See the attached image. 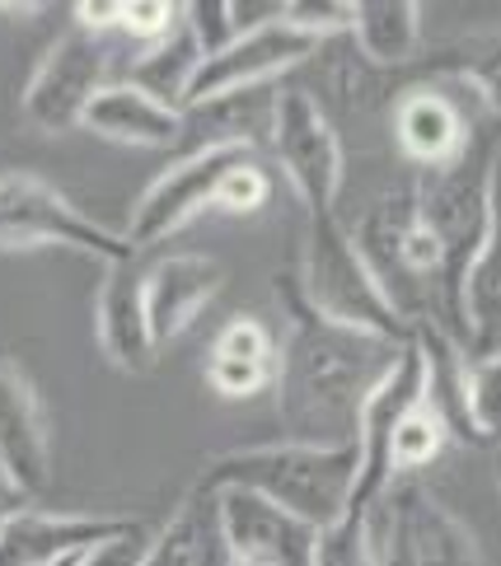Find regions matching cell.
<instances>
[{
  "label": "cell",
  "mask_w": 501,
  "mask_h": 566,
  "mask_svg": "<svg viewBox=\"0 0 501 566\" xmlns=\"http://www.w3.org/2000/svg\"><path fill=\"white\" fill-rule=\"evenodd\" d=\"M446 440H450V431H446V421L436 417V408L422 398L417 408L404 417V427H398V436H394V444H389V478H408V473H417V469H427V463L446 450Z\"/></svg>",
  "instance_id": "22"
},
{
  "label": "cell",
  "mask_w": 501,
  "mask_h": 566,
  "mask_svg": "<svg viewBox=\"0 0 501 566\" xmlns=\"http://www.w3.org/2000/svg\"><path fill=\"white\" fill-rule=\"evenodd\" d=\"M0 14H43L38 0H0Z\"/></svg>",
  "instance_id": "33"
},
{
  "label": "cell",
  "mask_w": 501,
  "mask_h": 566,
  "mask_svg": "<svg viewBox=\"0 0 501 566\" xmlns=\"http://www.w3.org/2000/svg\"><path fill=\"white\" fill-rule=\"evenodd\" d=\"M0 469L14 478L24 496L43 492L52 469L43 402H38L33 379L10 356H0Z\"/></svg>",
  "instance_id": "14"
},
{
  "label": "cell",
  "mask_w": 501,
  "mask_h": 566,
  "mask_svg": "<svg viewBox=\"0 0 501 566\" xmlns=\"http://www.w3.org/2000/svg\"><path fill=\"white\" fill-rule=\"evenodd\" d=\"M249 159H258L253 140H244V136H220V140H211V146L184 155L178 165H169L146 188V197L136 201L127 244L136 253L150 249V244H165V239L174 230H184L192 216H202L207 207H216L226 174H234L239 165H249Z\"/></svg>",
  "instance_id": "7"
},
{
  "label": "cell",
  "mask_w": 501,
  "mask_h": 566,
  "mask_svg": "<svg viewBox=\"0 0 501 566\" xmlns=\"http://www.w3.org/2000/svg\"><path fill=\"white\" fill-rule=\"evenodd\" d=\"M497 384H501V366L497 356L483 360H465V421L473 440H492L501 427V402H497Z\"/></svg>",
  "instance_id": "24"
},
{
  "label": "cell",
  "mask_w": 501,
  "mask_h": 566,
  "mask_svg": "<svg viewBox=\"0 0 501 566\" xmlns=\"http://www.w3.org/2000/svg\"><path fill=\"white\" fill-rule=\"evenodd\" d=\"M370 66H408L422 43V6L417 0H356L352 29Z\"/></svg>",
  "instance_id": "20"
},
{
  "label": "cell",
  "mask_w": 501,
  "mask_h": 566,
  "mask_svg": "<svg viewBox=\"0 0 501 566\" xmlns=\"http://www.w3.org/2000/svg\"><path fill=\"white\" fill-rule=\"evenodd\" d=\"M366 524L379 566H483L473 530L417 478H394L366 511Z\"/></svg>",
  "instance_id": "5"
},
{
  "label": "cell",
  "mask_w": 501,
  "mask_h": 566,
  "mask_svg": "<svg viewBox=\"0 0 501 566\" xmlns=\"http://www.w3.org/2000/svg\"><path fill=\"white\" fill-rule=\"evenodd\" d=\"M276 379V342L263 318L234 314L226 328L216 333L207 384L220 398H253Z\"/></svg>",
  "instance_id": "18"
},
{
  "label": "cell",
  "mask_w": 501,
  "mask_h": 566,
  "mask_svg": "<svg viewBox=\"0 0 501 566\" xmlns=\"http://www.w3.org/2000/svg\"><path fill=\"white\" fill-rule=\"evenodd\" d=\"M202 488H244L263 501L282 505L295 520L328 530L347 515L356 488V444H305V440H276L258 450H230L207 463Z\"/></svg>",
  "instance_id": "2"
},
{
  "label": "cell",
  "mask_w": 501,
  "mask_h": 566,
  "mask_svg": "<svg viewBox=\"0 0 501 566\" xmlns=\"http://www.w3.org/2000/svg\"><path fill=\"white\" fill-rule=\"evenodd\" d=\"M268 192H272V188H268L263 159H249V165H239L234 174H226L216 207H220V211H230V216H253V211L268 201Z\"/></svg>",
  "instance_id": "28"
},
{
  "label": "cell",
  "mask_w": 501,
  "mask_h": 566,
  "mask_svg": "<svg viewBox=\"0 0 501 566\" xmlns=\"http://www.w3.org/2000/svg\"><path fill=\"white\" fill-rule=\"evenodd\" d=\"M75 29L108 38L117 33V0H80L75 6Z\"/></svg>",
  "instance_id": "31"
},
{
  "label": "cell",
  "mask_w": 501,
  "mask_h": 566,
  "mask_svg": "<svg viewBox=\"0 0 501 566\" xmlns=\"http://www.w3.org/2000/svg\"><path fill=\"white\" fill-rule=\"evenodd\" d=\"M497 132V90L473 71H436L398 94L394 140L422 174L446 169Z\"/></svg>",
  "instance_id": "3"
},
{
  "label": "cell",
  "mask_w": 501,
  "mask_h": 566,
  "mask_svg": "<svg viewBox=\"0 0 501 566\" xmlns=\"http://www.w3.org/2000/svg\"><path fill=\"white\" fill-rule=\"evenodd\" d=\"M33 244H62V249L108 262V268L136 262V249L127 244V234H113L85 211H75L43 178L10 174V178H0V249H33Z\"/></svg>",
  "instance_id": "6"
},
{
  "label": "cell",
  "mask_w": 501,
  "mask_h": 566,
  "mask_svg": "<svg viewBox=\"0 0 501 566\" xmlns=\"http://www.w3.org/2000/svg\"><path fill=\"white\" fill-rule=\"evenodd\" d=\"M108 56H113L108 38L85 33V29L62 33L48 48L43 66H38L33 80H29L24 117L48 136H62V132L80 127L85 104L108 85Z\"/></svg>",
  "instance_id": "10"
},
{
  "label": "cell",
  "mask_w": 501,
  "mask_h": 566,
  "mask_svg": "<svg viewBox=\"0 0 501 566\" xmlns=\"http://www.w3.org/2000/svg\"><path fill=\"white\" fill-rule=\"evenodd\" d=\"M427 398V360L417 352V342H408L404 352L394 356V366L385 370V379L375 384L361 402L356 417V488H352V505L347 511L366 515L379 501V492L389 488V444L404 427V417Z\"/></svg>",
  "instance_id": "8"
},
{
  "label": "cell",
  "mask_w": 501,
  "mask_h": 566,
  "mask_svg": "<svg viewBox=\"0 0 501 566\" xmlns=\"http://www.w3.org/2000/svg\"><path fill=\"white\" fill-rule=\"evenodd\" d=\"M282 24H291L295 33H305L319 43V38H328V33L352 29V6L347 0H286Z\"/></svg>",
  "instance_id": "27"
},
{
  "label": "cell",
  "mask_w": 501,
  "mask_h": 566,
  "mask_svg": "<svg viewBox=\"0 0 501 566\" xmlns=\"http://www.w3.org/2000/svg\"><path fill=\"white\" fill-rule=\"evenodd\" d=\"M178 19H184V29L192 33V43H197V52H202V62H207V56H216L220 48L234 43L230 0H192V6L178 10Z\"/></svg>",
  "instance_id": "25"
},
{
  "label": "cell",
  "mask_w": 501,
  "mask_h": 566,
  "mask_svg": "<svg viewBox=\"0 0 501 566\" xmlns=\"http://www.w3.org/2000/svg\"><path fill=\"white\" fill-rule=\"evenodd\" d=\"M142 566H230V548H226V534H220V511H216L211 488L197 482L184 496L174 520L146 543Z\"/></svg>",
  "instance_id": "19"
},
{
  "label": "cell",
  "mask_w": 501,
  "mask_h": 566,
  "mask_svg": "<svg viewBox=\"0 0 501 566\" xmlns=\"http://www.w3.org/2000/svg\"><path fill=\"white\" fill-rule=\"evenodd\" d=\"M276 295L286 310V337L276 342V402L291 440L305 444H352L361 402L375 389L394 356L408 347L370 333L343 328V323L319 318L295 291V276H276Z\"/></svg>",
  "instance_id": "1"
},
{
  "label": "cell",
  "mask_w": 501,
  "mask_h": 566,
  "mask_svg": "<svg viewBox=\"0 0 501 566\" xmlns=\"http://www.w3.org/2000/svg\"><path fill=\"white\" fill-rule=\"evenodd\" d=\"M197 66H202V52H197L192 33H188L184 24H174L165 38H159V43H150V48L132 62L127 85H136L142 94H150V98H159V104H169V108L184 113L188 85H192Z\"/></svg>",
  "instance_id": "21"
},
{
  "label": "cell",
  "mask_w": 501,
  "mask_h": 566,
  "mask_svg": "<svg viewBox=\"0 0 501 566\" xmlns=\"http://www.w3.org/2000/svg\"><path fill=\"white\" fill-rule=\"evenodd\" d=\"M142 268L136 262H117L108 268L104 286H98V347L117 370L146 375L155 366V337L146 323V291Z\"/></svg>",
  "instance_id": "16"
},
{
  "label": "cell",
  "mask_w": 501,
  "mask_h": 566,
  "mask_svg": "<svg viewBox=\"0 0 501 566\" xmlns=\"http://www.w3.org/2000/svg\"><path fill=\"white\" fill-rule=\"evenodd\" d=\"M24 505H29V496L14 488V478L6 469H0V524H6L14 511H24Z\"/></svg>",
  "instance_id": "32"
},
{
  "label": "cell",
  "mask_w": 501,
  "mask_h": 566,
  "mask_svg": "<svg viewBox=\"0 0 501 566\" xmlns=\"http://www.w3.org/2000/svg\"><path fill=\"white\" fill-rule=\"evenodd\" d=\"M80 127H90L104 140H123V146H169V140L184 136V113L142 94L127 80H117V85H104L85 104Z\"/></svg>",
  "instance_id": "17"
},
{
  "label": "cell",
  "mask_w": 501,
  "mask_h": 566,
  "mask_svg": "<svg viewBox=\"0 0 501 566\" xmlns=\"http://www.w3.org/2000/svg\"><path fill=\"white\" fill-rule=\"evenodd\" d=\"M272 150L276 165L291 178L295 197L305 201L310 220L333 216L337 188H343V140H337L333 123L310 94H282L272 108Z\"/></svg>",
  "instance_id": "9"
},
{
  "label": "cell",
  "mask_w": 501,
  "mask_h": 566,
  "mask_svg": "<svg viewBox=\"0 0 501 566\" xmlns=\"http://www.w3.org/2000/svg\"><path fill=\"white\" fill-rule=\"evenodd\" d=\"M146 543H150V534L142 530V524H127L117 538L98 543V548H90V553H80L71 566H142Z\"/></svg>",
  "instance_id": "29"
},
{
  "label": "cell",
  "mask_w": 501,
  "mask_h": 566,
  "mask_svg": "<svg viewBox=\"0 0 501 566\" xmlns=\"http://www.w3.org/2000/svg\"><path fill=\"white\" fill-rule=\"evenodd\" d=\"M226 286V268L207 253H169L142 276L146 291V323L155 337V352L169 347L174 337L192 328V318L202 314Z\"/></svg>",
  "instance_id": "13"
},
{
  "label": "cell",
  "mask_w": 501,
  "mask_h": 566,
  "mask_svg": "<svg viewBox=\"0 0 501 566\" xmlns=\"http://www.w3.org/2000/svg\"><path fill=\"white\" fill-rule=\"evenodd\" d=\"M310 566H379V562H375V543H370L366 515L347 511L343 520H333L328 530H319V534H314Z\"/></svg>",
  "instance_id": "23"
},
{
  "label": "cell",
  "mask_w": 501,
  "mask_h": 566,
  "mask_svg": "<svg viewBox=\"0 0 501 566\" xmlns=\"http://www.w3.org/2000/svg\"><path fill=\"white\" fill-rule=\"evenodd\" d=\"M286 14V0H263V6H244V0H230V29L239 33H253V29H268V24H282Z\"/></svg>",
  "instance_id": "30"
},
{
  "label": "cell",
  "mask_w": 501,
  "mask_h": 566,
  "mask_svg": "<svg viewBox=\"0 0 501 566\" xmlns=\"http://www.w3.org/2000/svg\"><path fill=\"white\" fill-rule=\"evenodd\" d=\"M178 24V6L169 0H117V33L136 38L142 48L159 43Z\"/></svg>",
  "instance_id": "26"
},
{
  "label": "cell",
  "mask_w": 501,
  "mask_h": 566,
  "mask_svg": "<svg viewBox=\"0 0 501 566\" xmlns=\"http://www.w3.org/2000/svg\"><path fill=\"white\" fill-rule=\"evenodd\" d=\"M216 511L230 548V566H310L319 534L314 524L295 520L291 511L244 488H220Z\"/></svg>",
  "instance_id": "11"
},
{
  "label": "cell",
  "mask_w": 501,
  "mask_h": 566,
  "mask_svg": "<svg viewBox=\"0 0 501 566\" xmlns=\"http://www.w3.org/2000/svg\"><path fill=\"white\" fill-rule=\"evenodd\" d=\"M300 300L328 323H343V328L385 337V342H404L413 337V328L394 314V305L385 300V291L375 286L370 268L361 262V253L352 249V234L337 226L333 216L310 220L305 234V258H300V276H295Z\"/></svg>",
  "instance_id": "4"
},
{
  "label": "cell",
  "mask_w": 501,
  "mask_h": 566,
  "mask_svg": "<svg viewBox=\"0 0 501 566\" xmlns=\"http://www.w3.org/2000/svg\"><path fill=\"white\" fill-rule=\"evenodd\" d=\"M132 520L104 515H52V511H14L0 524V566H56L98 548L127 530Z\"/></svg>",
  "instance_id": "15"
},
{
  "label": "cell",
  "mask_w": 501,
  "mask_h": 566,
  "mask_svg": "<svg viewBox=\"0 0 501 566\" xmlns=\"http://www.w3.org/2000/svg\"><path fill=\"white\" fill-rule=\"evenodd\" d=\"M71 562H75V557H71ZM71 562H56V566H71Z\"/></svg>",
  "instance_id": "34"
},
{
  "label": "cell",
  "mask_w": 501,
  "mask_h": 566,
  "mask_svg": "<svg viewBox=\"0 0 501 566\" xmlns=\"http://www.w3.org/2000/svg\"><path fill=\"white\" fill-rule=\"evenodd\" d=\"M314 38L295 33L291 24H268L253 33H239L230 48H220L216 56H207L197 66L192 85H188V104H216V98H230L239 90L268 85L272 75H282L300 62L314 56Z\"/></svg>",
  "instance_id": "12"
}]
</instances>
